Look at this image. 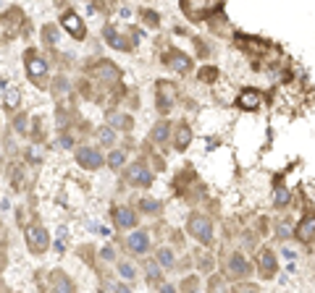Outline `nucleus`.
<instances>
[{
	"label": "nucleus",
	"mask_w": 315,
	"mask_h": 293,
	"mask_svg": "<svg viewBox=\"0 0 315 293\" xmlns=\"http://www.w3.org/2000/svg\"><path fill=\"white\" fill-rule=\"evenodd\" d=\"M163 63L168 68H176V71H186V68H189V58H186L184 53H179V50H171L168 55H163Z\"/></svg>",
	"instance_id": "10"
},
{
	"label": "nucleus",
	"mask_w": 315,
	"mask_h": 293,
	"mask_svg": "<svg viewBox=\"0 0 315 293\" xmlns=\"http://www.w3.org/2000/svg\"><path fill=\"white\" fill-rule=\"evenodd\" d=\"M118 272H121L126 280H134V278H137V270H134L129 262H118Z\"/></svg>",
	"instance_id": "20"
},
{
	"label": "nucleus",
	"mask_w": 315,
	"mask_h": 293,
	"mask_svg": "<svg viewBox=\"0 0 315 293\" xmlns=\"http://www.w3.org/2000/svg\"><path fill=\"white\" fill-rule=\"evenodd\" d=\"M313 225H315L313 215H307V217L299 223V228H297V238H299V241H310V238H313Z\"/></svg>",
	"instance_id": "16"
},
{
	"label": "nucleus",
	"mask_w": 315,
	"mask_h": 293,
	"mask_svg": "<svg viewBox=\"0 0 315 293\" xmlns=\"http://www.w3.org/2000/svg\"><path fill=\"white\" fill-rule=\"evenodd\" d=\"M145 270H147V275H150L152 280H155V278H160V267H158L155 262H147V264H145Z\"/></svg>",
	"instance_id": "24"
},
{
	"label": "nucleus",
	"mask_w": 315,
	"mask_h": 293,
	"mask_svg": "<svg viewBox=\"0 0 315 293\" xmlns=\"http://www.w3.org/2000/svg\"><path fill=\"white\" fill-rule=\"evenodd\" d=\"M113 220H116V225H121V228H132L134 223H137V212L126 210V207H116Z\"/></svg>",
	"instance_id": "12"
},
{
	"label": "nucleus",
	"mask_w": 315,
	"mask_h": 293,
	"mask_svg": "<svg viewBox=\"0 0 315 293\" xmlns=\"http://www.w3.org/2000/svg\"><path fill=\"white\" fill-rule=\"evenodd\" d=\"M189 233L200 241V244H210V241H213V225H210V220L205 217V215H192Z\"/></svg>",
	"instance_id": "1"
},
{
	"label": "nucleus",
	"mask_w": 315,
	"mask_h": 293,
	"mask_svg": "<svg viewBox=\"0 0 315 293\" xmlns=\"http://www.w3.org/2000/svg\"><path fill=\"white\" fill-rule=\"evenodd\" d=\"M105 37H108V40H111V45H113V47H118V50H129V45L124 42V37H121V34H116V31H113L111 27L105 29Z\"/></svg>",
	"instance_id": "18"
},
{
	"label": "nucleus",
	"mask_w": 315,
	"mask_h": 293,
	"mask_svg": "<svg viewBox=\"0 0 315 293\" xmlns=\"http://www.w3.org/2000/svg\"><path fill=\"white\" fill-rule=\"evenodd\" d=\"M182 8H184V14L189 16L192 21H197V18H208L210 14H216V11L221 8V5H218V3H210V5H192L189 0H186Z\"/></svg>",
	"instance_id": "6"
},
{
	"label": "nucleus",
	"mask_w": 315,
	"mask_h": 293,
	"mask_svg": "<svg viewBox=\"0 0 315 293\" xmlns=\"http://www.w3.org/2000/svg\"><path fill=\"white\" fill-rule=\"evenodd\" d=\"M158 108H160V113H168V110L173 108V102H176V87L168 81H160L158 84Z\"/></svg>",
	"instance_id": "3"
},
{
	"label": "nucleus",
	"mask_w": 315,
	"mask_h": 293,
	"mask_svg": "<svg viewBox=\"0 0 315 293\" xmlns=\"http://www.w3.org/2000/svg\"><path fill=\"white\" fill-rule=\"evenodd\" d=\"M247 262H244V257L242 254H231V259H229V275L231 278H239V275H247Z\"/></svg>",
	"instance_id": "14"
},
{
	"label": "nucleus",
	"mask_w": 315,
	"mask_h": 293,
	"mask_svg": "<svg viewBox=\"0 0 315 293\" xmlns=\"http://www.w3.org/2000/svg\"><path fill=\"white\" fill-rule=\"evenodd\" d=\"M163 293H173V288L171 285H163Z\"/></svg>",
	"instance_id": "29"
},
{
	"label": "nucleus",
	"mask_w": 315,
	"mask_h": 293,
	"mask_svg": "<svg viewBox=\"0 0 315 293\" xmlns=\"http://www.w3.org/2000/svg\"><path fill=\"white\" fill-rule=\"evenodd\" d=\"M5 102H8V108H16L18 105V92H16V89L5 92Z\"/></svg>",
	"instance_id": "25"
},
{
	"label": "nucleus",
	"mask_w": 315,
	"mask_h": 293,
	"mask_svg": "<svg viewBox=\"0 0 315 293\" xmlns=\"http://www.w3.org/2000/svg\"><path fill=\"white\" fill-rule=\"evenodd\" d=\"M121 162H124V149H118V152H111V157H108V165H111V168H118Z\"/></svg>",
	"instance_id": "23"
},
{
	"label": "nucleus",
	"mask_w": 315,
	"mask_h": 293,
	"mask_svg": "<svg viewBox=\"0 0 315 293\" xmlns=\"http://www.w3.org/2000/svg\"><path fill=\"white\" fill-rule=\"evenodd\" d=\"M236 102H239V108H244V110H258L260 108V92L258 89H244Z\"/></svg>",
	"instance_id": "11"
},
{
	"label": "nucleus",
	"mask_w": 315,
	"mask_h": 293,
	"mask_svg": "<svg viewBox=\"0 0 315 293\" xmlns=\"http://www.w3.org/2000/svg\"><path fill=\"white\" fill-rule=\"evenodd\" d=\"M113 139H116V136H113V131H111V128H100V141H105V144H111Z\"/></svg>",
	"instance_id": "26"
},
{
	"label": "nucleus",
	"mask_w": 315,
	"mask_h": 293,
	"mask_svg": "<svg viewBox=\"0 0 315 293\" xmlns=\"http://www.w3.org/2000/svg\"><path fill=\"white\" fill-rule=\"evenodd\" d=\"M63 27H66L68 34H74L76 40H84V34H87V29H84V24H82V18L76 16V14H63Z\"/></svg>",
	"instance_id": "7"
},
{
	"label": "nucleus",
	"mask_w": 315,
	"mask_h": 293,
	"mask_svg": "<svg viewBox=\"0 0 315 293\" xmlns=\"http://www.w3.org/2000/svg\"><path fill=\"white\" fill-rule=\"evenodd\" d=\"M116 291H118V293H129V291L124 288V285H116Z\"/></svg>",
	"instance_id": "28"
},
{
	"label": "nucleus",
	"mask_w": 315,
	"mask_h": 293,
	"mask_svg": "<svg viewBox=\"0 0 315 293\" xmlns=\"http://www.w3.org/2000/svg\"><path fill=\"white\" fill-rule=\"evenodd\" d=\"M286 201H289V194L284 191V188H279V194H276V204H286Z\"/></svg>",
	"instance_id": "27"
},
{
	"label": "nucleus",
	"mask_w": 315,
	"mask_h": 293,
	"mask_svg": "<svg viewBox=\"0 0 315 293\" xmlns=\"http://www.w3.org/2000/svg\"><path fill=\"white\" fill-rule=\"evenodd\" d=\"M139 210H142V212H158L160 210V201H155V199H142V201H139Z\"/></svg>",
	"instance_id": "19"
},
{
	"label": "nucleus",
	"mask_w": 315,
	"mask_h": 293,
	"mask_svg": "<svg viewBox=\"0 0 315 293\" xmlns=\"http://www.w3.org/2000/svg\"><path fill=\"white\" fill-rule=\"evenodd\" d=\"M27 74H29V79H34V81H42L45 79V74H48V63L42 61L37 53H27Z\"/></svg>",
	"instance_id": "4"
},
{
	"label": "nucleus",
	"mask_w": 315,
	"mask_h": 293,
	"mask_svg": "<svg viewBox=\"0 0 315 293\" xmlns=\"http://www.w3.org/2000/svg\"><path fill=\"white\" fill-rule=\"evenodd\" d=\"M166 136H168V126H166V123H158L155 131H152V139H155V141H166Z\"/></svg>",
	"instance_id": "21"
},
{
	"label": "nucleus",
	"mask_w": 315,
	"mask_h": 293,
	"mask_svg": "<svg viewBox=\"0 0 315 293\" xmlns=\"http://www.w3.org/2000/svg\"><path fill=\"white\" fill-rule=\"evenodd\" d=\"M126 244H129V249H132L134 254H145L147 249H150V238H147V233H145V231H137V233H132Z\"/></svg>",
	"instance_id": "9"
},
{
	"label": "nucleus",
	"mask_w": 315,
	"mask_h": 293,
	"mask_svg": "<svg viewBox=\"0 0 315 293\" xmlns=\"http://www.w3.org/2000/svg\"><path fill=\"white\" fill-rule=\"evenodd\" d=\"M126 178H129L134 186H150L152 184V173L147 170L145 165H132L129 170H126Z\"/></svg>",
	"instance_id": "8"
},
{
	"label": "nucleus",
	"mask_w": 315,
	"mask_h": 293,
	"mask_svg": "<svg viewBox=\"0 0 315 293\" xmlns=\"http://www.w3.org/2000/svg\"><path fill=\"white\" fill-rule=\"evenodd\" d=\"M50 275H53V293H74V285H71V280H68L66 275H63L61 270L50 272Z\"/></svg>",
	"instance_id": "13"
},
{
	"label": "nucleus",
	"mask_w": 315,
	"mask_h": 293,
	"mask_svg": "<svg viewBox=\"0 0 315 293\" xmlns=\"http://www.w3.org/2000/svg\"><path fill=\"white\" fill-rule=\"evenodd\" d=\"M158 259H160V264L171 267V264H173V254H171V249H160V251H158Z\"/></svg>",
	"instance_id": "22"
},
{
	"label": "nucleus",
	"mask_w": 315,
	"mask_h": 293,
	"mask_svg": "<svg viewBox=\"0 0 315 293\" xmlns=\"http://www.w3.org/2000/svg\"><path fill=\"white\" fill-rule=\"evenodd\" d=\"M76 160H79V165H84L87 170H98L102 165V154L92 147H82L79 152H76Z\"/></svg>",
	"instance_id": "5"
},
{
	"label": "nucleus",
	"mask_w": 315,
	"mask_h": 293,
	"mask_svg": "<svg viewBox=\"0 0 315 293\" xmlns=\"http://www.w3.org/2000/svg\"><path fill=\"white\" fill-rule=\"evenodd\" d=\"M189 141H192L189 126H179V131H176V149H186V147H189Z\"/></svg>",
	"instance_id": "17"
},
{
	"label": "nucleus",
	"mask_w": 315,
	"mask_h": 293,
	"mask_svg": "<svg viewBox=\"0 0 315 293\" xmlns=\"http://www.w3.org/2000/svg\"><path fill=\"white\" fill-rule=\"evenodd\" d=\"M260 270H263V275H265V278H271L276 272V259H273V254L268 249L260 251Z\"/></svg>",
	"instance_id": "15"
},
{
	"label": "nucleus",
	"mask_w": 315,
	"mask_h": 293,
	"mask_svg": "<svg viewBox=\"0 0 315 293\" xmlns=\"http://www.w3.org/2000/svg\"><path fill=\"white\" fill-rule=\"evenodd\" d=\"M27 244H29V249H32V251L42 254V251L50 246V236H48V231H45V228H40V225L29 228V231H27Z\"/></svg>",
	"instance_id": "2"
}]
</instances>
